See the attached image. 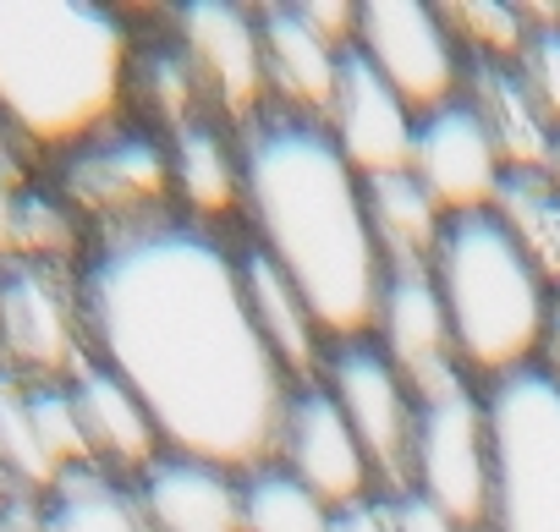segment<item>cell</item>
I'll list each match as a JSON object with an SVG mask.
<instances>
[{
  "label": "cell",
  "mask_w": 560,
  "mask_h": 532,
  "mask_svg": "<svg viewBox=\"0 0 560 532\" xmlns=\"http://www.w3.org/2000/svg\"><path fill=\"white\" fill-rule=\"evenodd\" d=\"M407 170L429 187V198L445 209V220L494 209V198L505 187V159H500V149H494V138L467 94L418 116Z\"/></svg>",
  "instance_id": "obj_11"
},
{
  "label": "cell",
  "mask_w": 560,
  "mask_h": 532,
  "mask_svg": "<svg viewBox=\"0 0 560 532\" xmlns=\"http://www.w3.org/2000/svg\"><path fill=\"white\" fill-rule=\"evenodd\" d=\"M89 363L72 263H0V368L28 385H67Z\"/></svg>",
  "instance_id": "obj_7"
},
{
  "label": "cell",
  "mask_w": 560,
  "mask_h": 532,
  "mask_svg": "<svg viewBox=\"0 0 560 532\" xmlns=\"http://www.w3.org/2000/svg\"><path fill=\"white\" fill-rule=\"evenodd\" d=\"M132 494L149 532H242V488L225 466L165 450L132 477Z\"/></svg>",
  "instance_id": "obj_16"
},
{
  "label": "cell",
  "mask_w": 560,
  "mask_h": 532,
  "mask_svg": "<svg viewBox=\"0 0 560 532\" xmlns=\"http://www.w3.org/2000/svg\"><path fill=\"white\" fill-rule=\"evenodd\" d=\"M18 203H23V181L12 176V165L0 159V263L18 247Z\"/></svg>",
  "instance_id": "obj_33"
},
{
  "label": "cell",
  "mask_w": 560,
  "mask_h": 532,
  "mask_svg": "<svg viewBox=\"0 0 560 532\" xmlns=\"http://www.w3.org/2000/svg\"><path fill=\"white\" fill-rule=\"evenodd\" d=\"M352 50L407 99L412 116L445 105L467 83V56L440 7L423 0H363Z\"/></svg>",
  "instance_id": "obj_9"
},
{
  "label": "cell",
  "mask_w": 560,
  "mask_h": 532,
  "mask_svg": "<svg viewBox=\"0 0 560 532\" xmlns=\"http://www.w3.org/2000/svg\"><path fill=\"white\" fill-rule=\"evenodd\" d=\"M258 39H264V83H269V105L298 110L325 121L330 99H336V78H341V56L330 39H319L298 7H264L258 12Z\"/></svg>",
  "instance_id": "obj_18"
},
{
  "label": "cell",
  "mask_w": 560,
  "mask_h": 532,
  "mask_svg": "<svg viewBox=\"0 0 560 532\" xmlns=\"http://www.w3.org/2000/svg\"><path fill=\"white\" fill-rule=\"evenodd\" d=\"M363 209H369V230L380 241L385 270H429V258L440 247V230H445V209L429 198V187L412 170L369 176L363 181Z\"/></svg>",
  "instance_id": "obj_22"
},
{
  "label": "cell",
  "mask_w": 560,
  "mask_h": 532,
  "mask_svg": "<svg viewBox=\"0 0 560 532\" xmlns=\"http://www.w3.org/2000/svg\"><path fill=\"white\" fill-rule=\"evenodd\" d=\"M462 56L467 61H516L533 23L527 7H494V0H472V7H440Z\"/></svg>",
  "instance_id": "obj_27"
},
{
  "label": "cell",
  "mask_w": 560,
  "mask_h": 532,
  "mask_svg": "<svg viewBox=\"0 0 560 532\" xmlns=\"http://www.w3.org/2000/svg\"><path fill=\"white\" fill-rule=\"evenodd\" d=\"M374 346L396 363V374L412 385V395H434L462 374L456 346H451V319L434 292L429 270H385L380 314H374Z\"/></svg>",
  "instance_id": "obj_14"
},
{
  "label": "cell",
  "mask_w": 560,
  "mask_h": 532,
  "mask_svg": "<svg viewBox=\"0 0 560 532\" xmlns=\"http://www.w3.org/2000/svg\"><path fill=\"white\" fill-rule=\"evenodd\" d=\"M429 275L451 319L456 363L472 385L538 363L555 324V286L494 209L445 220Z\"/></svg>",
  "instance_id": "obj_4"
},
{
  "label": "cell",
  "mask_w": 560,
  "mask_h": 532,
  "mask_svg": "<svg viewBox=\"0 0 560 532\" xmlns=\"http://www.w3.org/2000/svg\"><path fill=\"white\" fill-rule=\"evenodd\" d=\"M412 127L418 116L407 110V99L358 56H341V78H336V99L325 110V132L336 138L341 159L369 181V176H390L412 165Z\"/></svg>",
  "instance_id": "obj_15"
},
{
  "label": "cell",
  "mask_w": 560,
  "mask_h": 532,
  "mask_svg": "<svg viewBox=\"0 0 560 532\" xmlns=\"http://www.w3.org/2000/svg\"><path fill=\"white\" fill-rule=\"evenodd\" d=\"M0 532H56V527H50V510L39 494H18L0 505Z\"/></svg>",
  "instance_id": "obj_32"
},
{
  "label": "cell",
  "mask_w": 560,
  "mask_h": 532,
  "mask_svg": "<svg viewBox=\"0 0 560 532\" xmlns=\"http://www.w3.org/2000/svg\"><path fill=\"white\" fill-rule=\"evenodd\" d=\"M494 214L516 230V241L533 252L549 286H560V181L549 170H511Z\"/></svg>",
  "instance_id": "obj_25"
},
{
  "label": "cell",
  "mask_w": 560,
  "mask_h": 532,
  "mask_svg": "<svg viewBox=\"0 0 560 532\" xmlns=\"http://www.w3.org/2000/svg\"><path fill=\"white\" fill-rule=\"evenodd\" d=\"M516 72H522L538 116L560 138V17L555 23H533V34H527V45L516 56Z\"/></svg>",
  "instance_id": "obj_29"
},
{
  "label": "cell",
  "mask_w": 560,
  "mask_h": 532,
  "mask_svg": "<svg viewBox=\"0 0 560 532\" xmlns=\"http://www.w3.org/2000/svg\"><path fill=\"white\" fill-rule=\"evenodd\" d=\"M319 385L330 390V401L352 423L380 494H401L407 488V461H412V423H418L412 385L374 346V335L330 341L325 357H319Z\"/></svg>",
  "instance_id": "obj_8"
},
{
  "label": "cell",
  "mask_w": 560,
  "mask_h": 532,
  "mask_svg": "<svg viewBox=\"0 0 560 532\" xmlns=\"http://www.w3.org/2000/svg\"><path fill=\"white\" fill-rule=\"evenodd\" d=\"M330 532H390V510H385L380 494H369V499H358V505H341V510L330 516Z\"/></svg>",
  "instance_id": "obj_31"
},
{
  "label": "cell",
  "mask_w": 560,
  "mask_h": 532,
  "mask_svg": "<svg viewBox=\"0 0 560 532\" xmlns=\"http://www.w3.org/2000/svg\"><path fill=\"white\" fill-rule=\"evenodd\" d=\"M83 341L154 417L171 456L225 472L275 461L292 379L264 346L236 247L187 214L110 225L78 263Z\"/></svg>",
  "instance_id": "obj_1"
},
{
  "label": "cell",
  "mask_w": 560,
  "mask_h": 532,
  "mask_svg": "<svg viewBox=\"0 0 560 532\" xmlns=\"http://www.w3.org/2000/svg\"><path fill=\"white\" fill-rule=\"evenodd\" d=\"M544 346H555V363H549V374L560 379V308H555V324H549V341Z\"/></svg>",
  "instance_id": "obj_34"
},
{
  "label": "cell",
  "mask_w": 560,
  "mask_h": 532,
  "mask_svg": "<svg viewBox=\"0 0 560 532\" xmlns=\"http://www.w3.org/2000/svg\"><path fill=\"white\" fill-rule=\"evenodd\" d=\"M132 78L127 23L94 0H0V127L78 149L110 127Z\"/></svg>",
  "instance_id": "obj_3"
},
{
  "label": "cell",
  "mask_w": 560,
  "mask_h": 532,
  "mask_svg": "<svg viewBox=\"0 0 560 532\" xmlns=\"http://www.w3.org/2000/svg\"><path fill=\"white\" fill-rule=\"evenodd\" d=\"M407 488L440 505L456 527L478 532L489 521L494 494V445H489V412L483 390L472 379H456L418 401L412 423V461Z\"/></svg>",
  "instance_id": "obj_6"
},
{
  "label": "cell",
  "mask_w": 560,
  "mask_h": 532,
  "mask_svg": "<svg viewBox=\"0 0 560 532\" xmlns=\"http://www.w3.org/2000/svg\"><path fill=\"white\" fill-rule=\"evenodd\" d=\"M380 499H385V510H390V532H467V527H456L440 505H429V499L412 494V488L380 494Z\"/></svg>",
  "instance_id": "obj_30"
},
{
  "label": "cell",
  "mask_w": 560,
  "mask_h": 532,
  "mask_svg": "<svg viewBox=\"0 0 560 532\" xmlns=\"http://www.w3.org/2000/svg\"><path fill=\"white\" fill-rule=\"evenodd\" d=\"M236 263H242V292H247L253 324H258L264 346L275 352L280 374L292 379V390H298V385H308V379H319L325 335H319V324H314V314H308L303 292H298L287 275H280L275 263L253 247V241H247V247H236Z\"/></svg>",
  "instance_id": "obj_19"
},
{
  "label": "cell",
  "mask_w": 560,
  "mask_h": 532,
  "mask_svg": "<svg viewBox=\"0 0 560 532\" xmlns=\"http://www.w3.org/2000/svg\"><path fill=\"white\" fill-rule=\"evenodd\" d=\"M236 154L253 247L303 292L325 346L374 335L385 258L369 230L363 176L341 159L325 121L264 105L236 127Z\"/></svg>",
  "instance_id": "obj_2"
},
{
  "label": "cell",
  "mask_w": 560,
  "mask_h": 532,
  "mask_svg": "<svg viewBox=\"0 0 560 532\" xmlns=\"http://www.w3.org/2000/svg\"><path fill=\"white\" fill-rule=\"evenodd\" d=\"M28 401H34V428H39V445H45L56 477L78 472V466H94L78 406H72V390L67 385H28Z\"/></svg>",
  "instance_id": "obj_28"
},
{
  "label": "cell",
  "mask_w": 560,
  "mask_h": 532,
  "mask_svg": "<svg viewBox=\"0 0 560 532\" xmlns=\"http://www.w3.org/2000/svg\"><path fill=\"white\" fill-rule=\"evenodd\" d=\"M275 461L287 466L303 488H314L330 510L358 505L374 488L369 456H363L352 423L341 417V406L330 401V390L319 379L292 390L287 417H280V439H275Z\"/></svg>",
  "instance_id": "obj_13"
},
{
  "label": "cell",
  "mask_w": 560,
  "mask_h": 532,
  "mask_svg": "<svg viewBox=\"0 0 560 532\" xmlns=\"http://www.w3.org/2000/svg\"><path fill=\"white\" fill-rule=\"evenodd\" d=\"M67 390H72V406H78V423H83V439H89L94 466H105V472H116V477L132 483L143 466H154L165 456L160 428L143 412V401L110 368H100L94 357L67 379Z\"/></svg>",
  "instance_id": "obj_17"
},
{
  "label": "cell",
  "mask_w": 560,
  "mask_h": 532,
  "mask_svg": "<svg viewBox=\"0 0 560 532\" xmlns=\"http://www.w3.org/2000/svg\"><path fill=\"white\" fill-rule=\"evenodd\" d=\"M462 88H467L472 110L483 116V127H489L500 159H505V176L511 170H549L555 165L560 138L538 116L516 61H467V83Z\"/></svg>",
  "instance_id": "obj_20"
},
{
  "label": "cell",
  "mask_w": 560,
  "mask_h": 532,
  "mask_svg": "<svg viewBox=\"0 0 560 532\" xmlns=\"http://www.w3.org/2000/svg\"><path fill=\"white\" fill-rule=\"evenodd\" d=\"M171 138L160 143L149 132H94L61 165V203L100 230L171 214Z\"/></svg>",
  "instance_id": "obj_10"
},
{
  "label": "cell",
  "mask_w": 560,
  "mask_h": 532,
  "mask_svg": "<svg viewBox=\"0 0 560 532\" xmlns=\"http://www.w3.org/2000/svg\"><path fill=\"white\" fill-rule=\"evenodd\" d=\"M39 499H45L56 532H149L132 483L116 477V472H105V466L61 472L56 488L39 494Z\"/></svg>",
  "instance_id": "obj_23"
},
{
  "label": "cell",
  "mask_w": 560,
  "mask_h": 532,
  "mask_svg": "<svg viewBox=\"0 0 560 532\" xmlns=\"http://www.w3.org/2000/svg\"><path fill=\"white\" fill-rule=\"evenodd\" d=\"M0 466L18 483V494H50L56 488V466L39 445L34 428V401H28V379L0 368Z\"/></svg>",
  "instance_id": "obj_26"
},
{
  "label": "cell",
  "mask_w": 560,
  "mask_h": 532,
  "mask_svg": "<svg viewBox=\"0 0 560 532\" xmlns=\"http://www.w3.org/2000/svg\"><path fill=\"white\" fill-rule=\"evenodd\" d=\"M176 45L187 50L214 116L242 127L269 105L258 12L225 7V0H187V7L176 12Z\"/></svg>",
  "instance_id": "obj_12"
},
{
  "label": "cell",
  "mask_w": 560,
  "mask_h": 532,
  "mask_svg": "<svg viewBox=\"0 0 560 532\" xmlns=\"http://www.w3.org/2000/svg\"><path fill=\"white\" fill-rule=\"evenodd\" d=\"M171 187L198 225H214L242 209V154L214 116L171 132Z\"/></svg>",
  "instance_id": "obj_21"
},
{
  "label": "cell",
  "mask_w": 560,
  "mask_h": 532,
  "mask_svg": "<svg viewBox=\"0 0 560 532\" xmlns=\"http://www.w3.org/2000/svg\"><path fill=\"white\" fill-rule=\"evenodd\" d=\"M483 390L494 445V532H560V379L527 363Z\"/></svg>",
  "instance_id": "obj_5"
},
{
  "label": "cell",
  "mask_w": 560,
  "mask_h": 532,
  "mask_svg": "<svg viewBox=\"0 0 560 532\" xmlns=\"http://www.w3.org/2000/svg\"><path fill=\"white\" fill-rule=\"evenodd\" d=\"M242 488V532H330V505L303 488L280 461H264L236 477Z\"/></svg>",
  "instance_id": "obj_24"
}]
</instances>
